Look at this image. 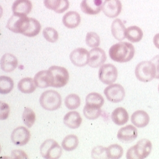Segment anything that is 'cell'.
<instances>
[{
	"label": "cell",
	"mask_w": 159,
	"mask_h": 159,
	"mask_svg": "<svg viewBox=\"0 0 159 159\" xmlns=\"http://www.w3.org/2000/svg\"><path fill=\"white\" fill-rule=\"evenodd\" d=\"M6 27L12 32L20 33L27 37L37 36L41 29V25L38 20L14 14L7 21Z\"/></svg>",
	"instance_id": "cell-1"
},
{
	"label": "cell",
	"mask_w": 159,
	"mask_h": 159,
	"mask_svg": "<svg viewBox=\"0 0 159 159\" xmlns=\"http://www.w3.org/2000/svg\"><path fill=\"white\" fill-rule=\"evenodd\" d=\"M104 14L110 18L117 17L121 12L122 4L119 0H106L102 4Z\"/></svg>",
	"instance_id": "cell-12"
},
{
	"label": "cell",
	"mask_w": 159,
	"mask_h": 159,
	"mask_svg": "<svg viewBox=\"0 0 159 159\" xmlns=\"http://www.w3.org/2000/svg\"><path fill=\"white\" fill-rule=\"evenodd\" d=\"M104 93L107 99L113 103L122 101L125 95L124 88L119 84H111L107 86Z\"/></svg>",
	"instance_id": "cell-9"
},
{
	"label": "cell",
	"mask_w": 159,
	"mask_h": 159,
	"mask_svg": "<svg viewBox=\"0 0 159 159\" xmlns=\"http://www.w3.org/2000/svg\"><path fill=\"white\" fill-rule=\"evenodd\" d=\"M104 103L103 97L97 92H92L86 98V105L101 108Z\"/></svg>",
	"instance_id": "cell-27"
},
{
	"label": "cell",
	"mask_w": 159,
	"mask_h": 159,
	"mask_svg": "<svg viewBox=\"0 0 159 159\" xmlns=\"http://www.w3.org/2000/svg\"><path fill=\"white\" fill-rule=\"evenodd\" d=\"M107 60L105 51L100 48H93L89 51L88 65L90 67L97 68L104 65Z\"/></svg>",
	"instance_id": "cell-13"
},
{
	"label": "cell",
	"mask_w": 159,
	"mask_h": 159,
	"mask_svg": "<svg viewBox=\"0 0 159 159\" xmlns=\"http://www.w3.org/2000/svg\"><path fill=\"white\" fill-rule=\"evenodd\" d=\"M22 118L25 125L27 127L31 128L35 122L36 114L31 109L26 107L23 111Z\"/></svg>",
	"instance_id": "cell-33"
},
{
	"label": "cell",
	"mask_w": 159,
	"mask_h": 159,
	"mask_svg": "<svg viewBox=\"0 0 159 159\" xmlns=\"http://www.w3.org/2000/svg\"><path fill=\"white\" fill-rule=\"evenodd\" d=\"M10 107L6 103L0 101V119L1 120H5L7 119L10 114Z\"/></svg>",
	"instance_id": "cell-37"
},
{
	"label": "cell",
	"mask_w": 159,
	"mask_h": 159,
	"mask_svg": "<svg viewBox=\"0 0 159 159\" xmlns=\"http://www.w3.org/2000/svg\"><path fill=\"white\" fill-rule=\"evenodd\" d=\"M111 118L115 124L120 126L125 124L128 122L129 116L127 111L124 108L118 107L113 111Z\"/></svg>",
	"instance_id": "cell-24"
},
{
	"label": "cell",
	"mask_w": 159,
	"mask_h": 159,
	"mask_svg": "<svg viewBox=\"0 0 159 159\" xmlns=\"http://www.w3.org/2000/svg\"><path fill=\"white\" fill-rule=\"evenodd\" d=\"M11 157L13 159H28L26 153L20 149H15L11 151Z\"/></svg>",
	"instance_id": "cell-38"
},
{
	"label": "cell",
	"mask_w": 159,
	"mask_h": 159,
	"mask_svg": "<svg viewBox=\"0 0 159 159\" xmlns=\"http://www.w3.org/2000/svg\"><path fill=\"white\" fill-rule=\"evenodd\" d=\"M86 43L91 48L98 47L100 44V38L98 34L95 32H89L86 34Z\"/></svg>",
	"instance_id": "cell-34"
},
{
	"label": "cell",
	"mask_w": 159,
	"mask_h": 159,
	"mask_svg": "<svg viewBox=\"0 0 159 159\" xmlns=\"http://www.w3.org/2000/svg\"><path fill=\"white\" fill-rule=\"evenodd\" d=\"M45 6L57 13H62L68 9L70 2L68 0H44Z\"/></svg>",
	"instance_id": "cell-17"
},
{
	"label": "cell",
	"mask_w": 159,
	"mask_h": 159,
	"mask_svg": "<svg viewBox=\"0 0 159 159\" xmlns=\"http://www.w3.org/2000/svg\"><path fill=\"white\" fill-rule=\"evenodd\" d=\"M92 157L93 159H108L107 155V148L97 146L92 151Z\"/></svg>",
	"instance_id": "cell-36"
},
{
	"label": "cell",
	"mask_w": 159,
	"mask_h": 159,
	"mask_svg": "<svg viewBox=\"0 0 159 159\" xmlns=\"http://www.w3.org/2000/svg\"><path fill=\"white\" fill-rule=\"evenodd\" d=\"M134 46L127 42H120L112 45L109 54L111 59L118 63H126L132 59L134 56Z\"/></svg>",
	"instance_id": "cell-2"
},
{
	"label": "cell",
	"mask_w": 159,
	"mask_h": 159,
	"mask_svg": "<svg viewBox=\"0 0 159 159\" xmlns=\"http://www.w3.org/2000/svg\"><path fill=\"white\" fill-rule=\"evenodd\" d=\"M18 88L22 93H31L35 91L36 85L34 80L30 77H27L20 80L18 84Z\"/></svg>",
	"instance_id": "cell-25"
},
{
	"label": "cell",
	"mask_w": 159,
	"mask_h": 159,
	"mask_svg": "<svg viewBox=\"0 0 159 159\" xmlns=\"http://www.w3.org/2000/svg\"><path fill=\"white\" fill-rule=\"evenodd\" d=\"M34 83L37 87L47 88L51 86V76L48 70H43L38 72L34 78Z\"/></svg>",
	"instance_id": "cell-23"
},
{
	"label": "cell",
	"mask_w": 159,
	"mask_h": 159,
	"mask_svg": "<svg viewBox=\"0 0 159 159\" xmlns=\"http://www.w3.org/2000/svg\"><path fill=\"white\" fill-rule=\"evenodd\" d=\"M152 143L147 139H141L137 143L128 149L126 157L128 159H143L151 152Z\"/></svg>",
	"instance_id": "cell-3"
},
{
	"label": "cell",
	"mask_w": 159,
	"mask_h": 159,
	"mask_svg": "<svg viewBox=\"0 0 159 159\" xmlns=\"http://www.w3.org/2000/svg\"><path fill=\"white\" fill-rule=\"evenodd\" d=\"M40 152L44 159H57L62 154V149L56 141L53 139H47L42 143Z\"/></svg>",
	"instance_id": "cell-7"
},
{
	"label": "cell",
	"mask_w": 159,
	"mask_h": 159,
	"mask_svg": "<svg viewBox=\"0 0 159 159\" xmlns=\"http://www.w3.org/2000/svg\"><path fill=\"white\" fill-rule=\"evenodd\" d=\"M153 64L154 65L156 70V79H159V55L155 56L153 59L151 60Z\"/></svg>",
	"instance_id": "cell-39"
},
{
	"label": "cell",
	"mask_w": 159,
	"mask_h": 159,
	"mask_svg": "<svg viewBox=\"0 0 159 159\" xmlns=\"http://www.w3.org/2000/svg\"><path fill=\"white\" fill-rule=\"evenodd\" d=\"M30 131L24 127H19L14 129L11 134L12 142L18 146H24L30 140Z\"/></svg>",
	"instance_id": "cell-11"
},
{
	"label": "cell",
	"mask_w": 159,
	"mask_h": 159,
	"mask_svg": "<svg viewBox=\"0 0 159 159\" xmlns=\"http://www.w3.org/2000/svg\"><path fill=\"white\" fill-rule=\"evenodd\" d=\"M79 140L74 134H70L66 136L62 141V148L67 151H71L76 149L79 145Z\"/></svg>",
	"instance_id": "cell-28"
},
{
	"label": "cell",
	"mask_w": 159,
	"mask_h": 159,
	"mask_svg": "<svg viewBox=\"0 0 159 159\" xmlns=\"http://www.w3.org/2000/svg\"><path fill=\"white\" fill-rule=\"evenodd\" d=\"M63 122L66 126L72 129H78L81 124L82 118L79 113L72 111L67 113L63 118Z\"/></svg>",
	"instance_id": "cell-20"
},
{
	"label": "cell",
	"mask_w": 159,
	"mask_h": 159,
	"mask_svg": "<svg viewBox=\"0 0 159 159\" xmlns=\"http://www.w3.org/2000/svg\"><path fill=\"white\" fill-rule=\"evenodd\" d=\"M18 65L17 58L10 53H6L1 59V68L6 72H11L15 70Z\"/></svg>",
	"instance_id": "cell-18"
},
{
	"label": "cell",
	"mask_w": 159,
	"mask_h": 159,
	"mask_svg": "<svg viewBox=\"0 0 159 159\" xmlns=\"http://www.w3.org/2000/svg\"><path fill=\"white\" fill-rule=\"evenodd\" d=\"M43 35L45 39L51 43H54L59 39L58 32L52 27L44 29L43 30Z\"/></svg>",
	"instance_id": "cell-35"
},
{
	"label": "cell",
	"mask_w": 159,
	"mask_h": 159,
	"mask_svg": "<svg viewBox=\"0 0 159 159\" xmlns=\"http://www.w3.org/2000/svg\"><path fill=\"white\" fill-rule=\"evenodd\" d=\"M153 43L156 47L159 50V33L156 34L153 38Z\"/></svg>",
	"instance_id": "cell-40"
},
{
	"label": "cell",
	"mask_w": 159,
	"mask_h": 159,
	"mask_svg": "<svg viewBox=\"0 0 159 159\" xmlns=\"http://www.w3.org/2000/svg\"><path fill=\"white\" fill-rule=\"evenodd\" d=\"M148 114L143 110H137L134 112L131 117L133 124L139 128H143L148 125L149 122Z\"/></svg>",
	"instance_id": "cell-19"
},
{
	"label": "cell",
	"mask_w": 159,
	"mask_h": 159,
	"mask_svg": "<svg viewBox=\"0 0 159 159\" xmlns=\"http://www.w3.org/2000/svg\"><path fill=\"white\" fill-rule=\"evenodd\" d=\"M39 102L40 106L44 109L54 111L60 107L61 105V97L57 91L48 90L42 93Z\"/></svg>",
	"instance_id": "cell-4"
},
{
	"label": "cell",
	"mask_w": 159,
	"mask_h": 159,
	"mask_svg": "<svg viewBox=\"0 0 159 159\" xmlns=\"http://www.w3.org/2000/svg\"><path fill=\"white\" fill-rule=\"evenodd\" d=\"M102 110L99 107L86 105L83 108V114L87 119L94 120L98 118L101 115Z\"/></svg>",
	"instance_id": "cell-30"
},
{
	"label": "cell",
	"mask_w": 159,
	"mask_h": 159,
	"mask_svg": "<svg viewBox=\"0 0 159 159\" xmlns=\"http://www.w3.org/2000/svg\"><path fill=\"white\" fill-rule=\"evenodd\" d=\"M118 70L112 64H105L101 66L98 71V77L102 83L105 84H113L118 77Z\"/></svg>",
	"instance_id": "cell-8"
},
{
	"label": "cell",
	"mask_w": 159,
	"mask_h": 159,
	"mask_svg": "<svg viewBox=\"0 0 159 159\" xmlns=\"http://www.w3.org/2000/svg\"><path fill=\"white\" fill-rule=\"evenodd\" d=\"M138 134L137 129L132 125H129L119 129L117 138L123 143H130L137 138Z\"/></svg>",
	"instance_id": "cell-15"
},
{
	"label": "cell",
	"mask_w": 159,
	"mask_h": 159,
	"mask_svg": "<svg viewBox=\"0 0 159 159\" xmlns=\"http://www.w3.org/2000/svg\"><path fill=\"white\" fill-rule=\"evenodd\" d=\"M14 83L9 77H0V93L1 94H7L13 89Z\"/></svg>",
	"instance_id": "cell-29"
},
{
	"label": "cell",
	"mask_w": 159,
	"mask_h": 159,
	"mask_svg": "<svg viewBox=\"0 0 159 159\" xmlns=\"http://www.w3.org/2000/svg\"><path fill=\"white\" fill-rule=\"evenodd\" d=\"M126 30L124 24L119 19L114 20L111 24V31L113 36L118 40L121 41L126 38Z\"/></svg>",
	"instance_id": "cell-22"
},
{
	"label": "cell",
	"mask_w": 159,
	"mask_h": 159,
	"mask_svg": "<svg viewBox=\"0 0 159 159\" xmlns=\"http://www.w3.org/2000/svg\"><path fill=\"white\" fill-rule=\"evenodd\" d=\"M158 91H159V86H158Z\"/></svg>",
	"instance_id": "cell-41"
},
{
	"label": "cell",
	"mask_w": 159,
	"mask_h": 159,
	"mask_svg": "<svg viewBox=\"0 0 159 159\" xmlns=\"http://www.w3.org/2000/svg\"><path fill=\"white\" fill-rule=\"evenodd\" d=\"M124 153V150L118 144H113L107 148V155L108 159H120Z\"/></svg>",
	"instance_id": "cell-31"
},
{
	"label": "cell",
	"mask_w": 159,
	"mask_h": 159,
	"mask_svg": "<svg viewBox=\"0 0 159 159\" xmlns=\"http://www.w3.org/2000/svg\"><path fill=\"white\" fill-rule=\"evenodd\" d=\"M135 75L139 81L145 83L149 82L156 77V67L151 61H142L136 67Z\"/></svg>",
	"instance_id": "cell-5"
},
{
	"label": "cell",
	"mask_w": 159,
	"mask_h": 159,
	"mask_svg": "<svg viewBox=\"0 0 159 159\" xmlns=\"http://www.w3.org/2000/svg\"><path fill=\"white\" fill-rule=\"evenodd\" d=\"M102 0H83L80 4V9L87 15H97L102 10Z\"/></svg>",
	"instance_id": "cell-14"
},
{
	"label": "cell",
	"mask_w": 159,
	"mask_h": 159,
	"mask_svg": "<svg viewBox=\"0 0 159 159\" xmlns=\"http://www.w3.org/2000/svg\"><path fill=\"white\" fill-rule=\"evenodd\" d=\"M62 22L66 27L73 29L79 25L81 22V17L77 11H70L63 16Z\"/></svg>",
	"instance_id": "cell-21"
},
{
	"label": "cell",
	"mask_w": 159,
	"mask_h": 159,
	"mask_svg": "<svg viewBox=\"0 0 159 159\" xmlns=\"http://www.w3.org/2000/svg\"><path fill=\"white\" fill-rule=\"evenodd\" d=\"M14 15L27 16L32 9V3L30 0H16L12 5Z\"/></svg>",
	"instance_id": "cell-16"
},
{
	"label": "cell",
	"mask_w": 159,
	"mask_h": 159,
	"mask_svg": "<svg viewBox=\"0 0 159 159\" xmlns=\"http://www.w3.org/2000/svg\"><path fill=\"white\" fill-rule=\"evenodd\" d=\"M143 36L142 30L138 26H131L126 30V38L131 42H139L142 39Z\"/></svg>",
	"instance_id": "cell-26"
},
{
	"label": "cell",
	"mask_w": 159,
	"mask_h": 159,
	"mask_svg": "<svg viewBox=\"0 0 159 159\" xmlns=\"http://www.w3.org/2000/svg\"><path fill=\"white\" fill-rule=\"evenodd\" d=\"M65 104L68 109H77L81 104V99L77 94L72 93L65 98Z\"/></svg>",
	"instance_id": "cell-32"
},
{
	"label": "cell",
	"mask_w": 159,
	"mask_h": 159,
	"mask_svg": "<svg viewBox=\"0 0 159 159\" xmlns=\"http://www.w3.org/2000/svg\"><path fill=\"white\" fill-rule=\"evenodd\" d=\"M70 57L73 65L78 67H83L88 64L89 52L83 48H76L71 52Z\"/></svg>",
	"instance_id": "cell-10"
},
{
	"label": "cell",
	"mask_w": 159,
	"mask_h": 159,
	"mask_svg": "<svg viewBox=\"0 0 159 159\" xmlns=\"http://www.w3.org/2000/svg\"><path fill=\"white\" fill-rule=\"evenodd\" d=\"M51 80V87L59 88L65 86L70 80V74L65 68L52 66L48 69Z\"/></svg>",
	"instance_id": "cell-6"
}]
</instances>
